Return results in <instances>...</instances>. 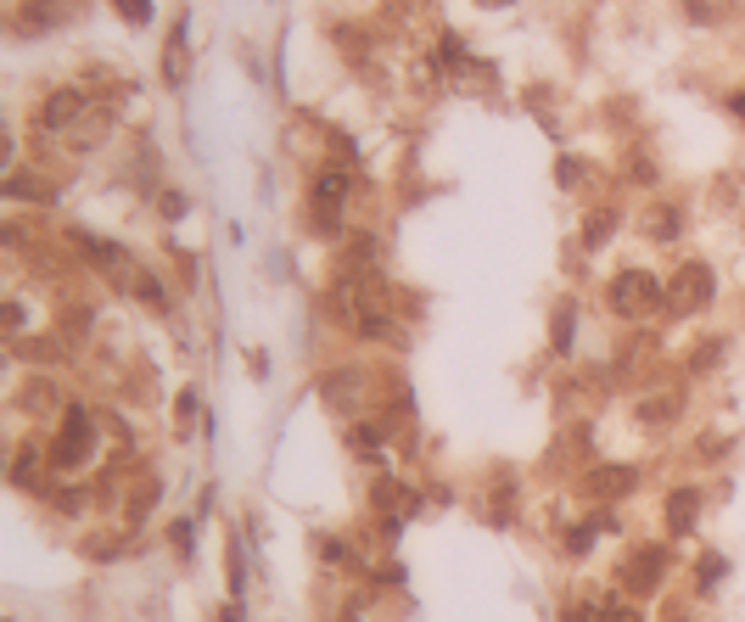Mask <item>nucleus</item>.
Returning <instances> with one entry per match:
<instances>
[{
  "label": "nucleus",
  "mask_w": 745,
  "mask_h": 622,
  "mask_svg": "<svg viewBox=\"0 0 745 622\" xmlns=\"http://www.w3.org/2000/svg\"><path fill=\"white\" fill-rule=\"evenodd\" d=\"M661 303H667V286H661L650 269H622L617 281H611V309H617L622 320H645Z\"/></svg>",
  "instance_id": "obj_1"
},
{
  "label": "nucleus",
  "mask_w": 745,
  "mask_h": 622,
  "mask_svg": "<svg viewBox=\"0 0 745 622\" xmlns=\"http://www.w3.org/2000/svg\"><path fill=\"white\" fill-rule=\"evenodd\" d=\"M90 454H96L90 415L79 410V404H68V415H62V432H57V443H51V466H57V471H79Z\"/></svg>",
  "instance_id": "obj_2"
},
{
  "label": "nucleus",
  "mask_w": 745,
  "mask_h": 622,
  "mask_svg": "<svg viewBox=\"0 0 745 622\" xmlns=\"http://www.w3.org/2000/svg\"><path fill=\"white\" fill-rule=\"evenodd\" d=\"M667 303H673L678 314H695L712 303V264H701V258H689V264H678L673 286H667Z\"/></svg>",
  "instance_id": "obj_3"
},
{
  "label": "nucleus",
  "mask_w": 745,
  "mask_h": 622,
  "mask_svg": "<svg viewBox=\"0 0 745 622\" xmlns=\"http://www.w3.org/2000/svg\"><path fill=\"white\" fill-rule=\"evenodd\" d=\"M73 17V0H23L12 12V34H23V40H34V34H51L62 29Z\"/></svg>",
  "instance_id": "obj_4"
},
{
  "label": "nucleus",
  "mask_w": 745,
  "mask_h": 622,
  "mask_svg": "<svg viewBox=\"0 0 745 622\" xmlns=\"http://www.w3.org/2000/svg\"><path fill=\"white\" fill-rule=\"evenodd\" d=\"M342 202H348V169H320L314 174V191H309V208L320 225H337Z\"/></svg>",
  "instance_id": "obj_5"
},
{
  "label": "nucleus",
  "mask_w": 745,
  "mask_h": 622,
  "mask_svg": "<svg viewBox=\"0 0 745 622\" xmlns=\"http://www.w3.org/2000/svg\"><path fill=\"white\" fill-rule=\"evenodd\" d=\"M85 113H90L85 96L62 85V90H51V96H45V107H40V129H51V135H68V129L79 124Z\"/></svg>",
  "instance_id": "obj_6"
},
{
  "label": "nucleus",
  "mask_w": 745,
  "mask_h": 622,
  "mask_svg": "<svg viewBox=\"0 0 745 622\" xmlns=\"http://www.w3.org/2000/svg\"><path fill=\"white\" fill-rule=\"evenodd\" d=\"M661 572H667V555H661V550H633L628 561H622L617 578H622V589H628V594H650L661 583Z\"/></svg>",
  "instance_id": "obj_7"
},
{
  "label": "nucleus",
  "mask_w": 745,
  "mask_h": 622,
  "mask_svg": "<svg viewBox=\"0 0 745 622\" xmlns=\"http://www.w3.org/2000/svg\"><path fill=\"white\" fill-rule=\"evenodd\" d=\"M73 247L90 258L96 269H107L113 281H129V253L124 247H113V241H96V236H85V230H73Z\"/></svg>",
  "instance_id": "obj_8"
},
{
  "label": "nucleus",
  "mask_w": 745,
  "mask_h": 622,
  "mask_svg": "<svg viewBox=\"0 0 745 622\" xmlns=\"http://www.w3.org/2000/svg\"><path fill=\"white\" fill-rule=\"evenodd\" d=\"M320 393H325V404H331V410H359V404H365V393H370V376H365V370H337Z\"/></svg>",
  "instance_id": "obj_9"
},
{
  "label": "nucleus",
  "mask_w": 745,
  "mask_h": 622,
  "mask_svg": "<svg viewBox=\"0 0 745 622\" xmlns=\"http://www.w3.org/2000/svg\"><path fill=\"white\" fill-rule=\"evenodd\" d=\"M695 522H701V494H695V488H673V494H667V533L689 538Z\"/></svg>",
  "instance_id": "obj_10"
},
{
  "label": "nucleus",
  "mask_w": 745,
  "mask_h": 622,
  "mask_svg": "<svg viewBox=\"0 0 745 622\" xmlns=\"http://www.w3.org/2000/svg\"><path fill=\"white\" fill-rule=\"evenodd\" d=\"M185 79H191V51H185V23H174L169 45H163V85L180 90Z\"/></svg>",
  "instance_id": "obj_11"
},
{
  "label": "nucleus",
  "mask_w": 745,
  "mask_h": 622,
  "mask_svg": "<svg viewBox=\"0 0 745 622\" xmlns=\"http://www.w3.org/2000/svg\"><path fill=\"white\" fill-rule=\"evenodd\" d=\"M107 129H113V107H90V113L79 118V124H73L68 135H62V141H68L73 152H85V146L107 141Z\"/></svg>",
  "instance_id": "obj_12"
},
{
  "label": "nucleus",
  "mask_w": 745,
  "mask_h": 622,
  "mask_svg": "<svg viewBox=\"0 0 745 622\" xmlns=\"http://www.w3.org/2000/svg\"><path fill=\"white\" fill-rule=\"evenodd\" d=\"M633 482H639V471H633V466H600L589 477V494L594 499H622V494H633Z\"/></svg>",
  "instance_id": "obj_13"
},
{
  "label": "nucleus",
  "mask_w": 745,
  "mask_h": 622,
  "mask_svg": "<svg viewBox=\"0 0 745 622\" xmlns=\"http://www.w3.org/2000/svg\"><path fill=\"white\" fill-rule=\"evenodd\" d=\"M611 236H617V208H594L589 219H583V247H589V253H600Z\"/></svg>",
  "instance_id": "obj_14"
},
{
  "label": "nucleus",
  "mask_w": 745,
  "mask_h": 622,
  "mask_svg": "<svg viewBox=\"0 0 745 622\" xmlns=\"http://www.w3.org/2000/svg\"><path fill=\"white\" fill-rule=\"evenodd\" d=\"M678 415V398L673 393H656V398H645V404H639V421L645 426H667Z\"/></svg>",
  "instance_id": "obj_15"
},
{
  "label": "nucleus",
  "mask_w": 745,
  "mask_h": 622,
  "mask_svg": "<svg viewBox=\"0 0 745 622\" xmlns=\"http://www.w3.org/2000/svg\"><path fill=\"white\" fill-rule=\"evenodd\" d=\"M645 230H650L656 241H673V236H678V208H650V213H645Z\"/></svg>",
  "instance_id": "obj_16"
},
{
  "label": "nucleus",
  "mask_w": 745,
  "mask_h": 622,
  "mask_svg": "<svg viewBox=\"0 0 745 622\" xmlns=\"http://www.w3.org/2000/svg\"><path fill=\"white\" fill-rule=\"evenodd\" d=\"M6 197H34V202H45V197H51V185L29 180V174H12V180H6Z\"/></svg>",
  "instance_id": "obj_17"
},
{
  "label": "nucleus",
  "mask_w": 745,
  "mask_h": 622,
  "mask_svg": "<svg viewBox=\"0 0 745 622\" xmlns=\"http://www.w3.org/2000/svg\"><path fill=\"white\" fill-rule=\"evenodd\" d=\"M549 337H555V354H566V348H572V303H561V309H555Z\"/></svg>",
  "instance_id": "obj_18"
},
{
  "label": "nucleus",
  "mask_w": 745,
  "mask_h": 622,
  "mask_svg": "<svg viewBox=\"0 0 745 622\" xmlns=\"http://www.w3.org/2000/svg\"><path fill=\"white\" fill-rule=\"evenodd\" d=\"M348 443L359 454H370V449H381V426H370V421H353V432H348Z\"/></svg>",
  "instance_id": "obj_19"
},
{
  "label": "nucleus",
  "mask_w": 745,
  "mask_h": 622,
  "mask_svg": "<svg viewBox=\"0 0 745 622\" xmlns=\"http://www.w3.org/2000/svg\"><path fill=\"white\" fill-rule=\"evenodd\" d=\"M51 398H57V393H51V382H29V387H23V404H29V410H51Z\"/></svg>",
  "instance_id": "obj_20"
},
{
  "label": "nucleus",
  "mask_w": 745,
  "mask_h": 622,
  "mask_svg": "<svg viewBox=\"0 0 745 622\" xmlns=\"http://www.w3.org/2000/svg\"><path fill=\"white\" fill-rule=\"evenodd\" d=\"M113 6L129 17V23H135V29H141V23H152V6H146V0H113Z\"/></svg>",
  "instance_id": "obj_21"
},
{
  "label": "nucleus",
  "mask_w": 745,
  "mask_h": 622,
  "mask_svg": "<svg viewBox=\"0 0 745 622\" xmlns=\"http://www.w3.org/2000/svg\"><path fill=\"white\" fill-rule=\"evenodd\" d=\"M12 482H17V488H29V482H34V449H23L12 460Z\"/></svg>",
  "instance_id": "obj_22"
},
{
  "label": "nucleus",
  "mask_w": 745,
  "mask_h": 622,
  "mask_svg": "<svg viewBox=\"0 0 745 622\" xmlns=\"http://www.w3.org/2000/svg\"><path fill=\"white\" fill-rule=\"evenodd\" d=\"M17 354L34 359V365H45V359H57V348H51V342H17Z\"/></svg>",
  "instance_id": "obj_23"
},
{
  "label": "nucleus",
  "mask_w": 745,
  "mask_h": 622,
  "mask_svg": "<svg viewBox=\"0 0 745 622\" xmlns=\"http://www.w3.org/2000/svg\"><path fill=\"white\" fill-rule=\"evenodd\" d=\"M135 292H141L146 303H157V309H163V286H157L152 275H141V281H135Z\"/></svg>",
  "instance_id": "obj_24"
},
{
  "label": "nucleus",
  "mask_w": 745,
  "mask_h": 622,
  "mask_svg": "<svg viewBox=\"0 0 745 622\" xmlns=\"http://www.w3.org/2000/svg\"><path fill=\"white\" fill-rule=\"evenodd\" d=\"M555 180H561V185H577V180H583V169H577L572 157H561V163H555Z\"/></svg>",
  "instance_id": "obj_25"
},
{
  "label": "nucleus",
  "mask_w": 745,
  "mask_h": 622,
  "mask_svg": "<svg viewBox=\"0 0 745 622\" xmlns=\"http://www.w3.org/2000/svg\"><path fill=\"white\" fill-rule=\"evenodd\" d=\"M684 12H689V17H701V23H712L717 6H712V0H684Z\"/></svg>",
  "instance_id": "obj_26"
},
{
  "label": "nucleus",
  "mask_w": 745,
  "mask_h": 622,
  "mask_svg": "<svg viewBox=\"0 0 745 622\" xmlns=\"http://www.w3.org/2000/svg\"><path fill=\"white\" fill-rule=\"evenodd\" d=\"M169 533H174V550H180V555H191V522H174Z\"/></svg>",
  "instance_id": "obj_27"
},
{
  "label": "nucleus",
  "mask_w": 745,
  "mask_h": 622,
  "mask_svg": "<svg viewBox=\"0 0 745 622\" xmlns=\"http://www.w3.org/2000/svg\"><path fill=\"white\" fill-rule=\"evenodd\" d=\"M717 572H723V561H717V555H706V561H701V583H706V589L717 583Z\"/></svg>",
  "instance_id": "obj_28"
},
{
  "label": "nucleus",
  "mask_w": 745,
  "mask_h": 622,
  "mask_svg": "<svg viewBox=\"0 0 745 622\" xmlns=\"http://www.w3.org/2000/svg\"><path fill=\"white\" fill-rule=\"evenodd\" d=\"M191 415H197V393H180V426H191Z\"/></svg>",
  "instance_id": "obj_29"
},
{
  "label": "nucleus",
  "mask_w": 745,
  "mask_h": 622,
  "mask_svg": "<svg viewBox=\"0 0 745 622\" xmlns=\"http://www.w3.org/2000/svg\"><path fill=\"white\" fill-rule=\"evenodd\" d=\"M605 622H639V617H633V611H611Z\"/></svg>",
  "instance_id": "obj_30"
},
{
  "label": "nucleus",
  "mask_w": 745,
  "mask_h": 622,
  "mask_svg": "<svg viewBox=\"0 0 745 622\" xmlns=\"http://www.w3.org/2000/svg\"><path fill=\"white\" fill-rule=\"evenodd\" d=\"M729 107H734V113H740V118H745V96H734V101H729Z\"/></svg>",
  "instance_id": "obj_31"
},
{
  "label": "nucleus",
  "mask_w": 745,
  "mask_h": 622,
  "mask_svg": "<svg viewBox=\"0 0 745 622\" xmlns=\"http://www.w3.org/2000/svg\"><path fill=\"white\" fill-rule=\"evenodd\" d=\"M482 6H510V0H482Z\"/></svg>",
  "instance_id": "obj_32"
},
{
  "label": "nucleus",
  "mask_w": 745,
  "mask_h": 622,
  "mask_svg": "<svg viewBox=\"0 0 745 622\" xmlns=\"http://www.w3.org/2000/svg\"><path fill=\"white\" fill-rule=\"evenodd\" d=\"M342 622H353V617H342Z\"/></svg>",
  "instance_id": "obj_33"
}]
</instances>
